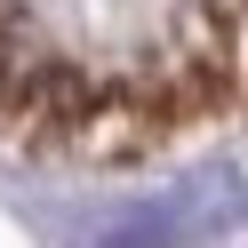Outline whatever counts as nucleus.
<instances>
[{
	"instance_id": "nucleus-1",
	"label": "nucleus",
	"mask_w": 248,
	"mask_h": 248,
	"mask_svg": "<svg viewBox=\"0 0 248 248\" xmlns=\"http://www.w3.org/2000/svg\"><path fill=\"white\" fill-rule=\"evenodd\" d=\"M104 248H168V216H128L104 232Z\"/></svg>"
}]
</instances>
